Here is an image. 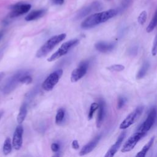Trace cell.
Returning a JSON list of instances; mask_svg holds the SVG:
<instances>
[{
  "label": "cell",
  "instance_id": "2",
  "mask_svg": "<svg viewBox=\"0 0 157 157\" xmlns=\"http://www.w3.org/2000/svg\"><path fill=\"white\" fill-rule=\"evenodd\" d=\"M66 34L62 33L50 38L37 52L36 57L40 58L45 56L55 48V46L63 41L66 38Z\"/></svg>",
  "mask_w": 157,
  "mask_h": 157
},
{
  "label": "cell",
  "instance_id": "30",
  "mask_svg": "<svg viewBox=\"0 0 157 157\" xmlns=\"http://www.w3.org/2000/svg\"><path fill=\"white\" fill-rule=\"evenodd\" d=\"M51 149L53 152H57L59 149V145L58 143H53L51 145Z\"/></svg>",
  "mask_w": 157,
  "mask_h": 157
},
{
  "label": "cell",
  "instance_id": "24",
  "mask_svg": "<svg viewBox=\"0 0 157 157\" xmlns=\"http://www.w3.org/2000/svg\"><path fill=\"white\" fill-rule=\"evenodd\" d=\"M98 107H99V104L96 102H93L91 104L90 110L88 112V120H91L93 118L94 112L98 109Z\"/></svg>",
  "mask_w": 157,
  "mask_h": 157
},
{
  "label": "cell",
  "instance_id": "1",
  "mask_svg": "<svg viewBox=\"0 0 157 157\" xmlns=\"http://www.w3.org/2000/svg\"><path fill=\"white\" fill-rule=\"evenodd\" d=\"M117 13L118 10L116 9H109L106 11L93 13L83 21L81 23V28L85 29L92 28L114 17Z\"/></svg>",
  "mask_w": 157,
  "mask_h": 157
},
{
  "label": "cell",
  "instance_id": "11",
  "mask_svg": "<svg viewBox=\"0 0 157 157\" xmlns=\"http://www.w3.org/2000/svg\"><path fill=\"white\" fill-rule=\"evenodd\" d=\"M23 128L21 125H18L14 131L12 139V145L13 147L18 150L21 148L23 144Z\"/></svg>",
  "mask_w": 157,
  "mask_h": 157
},
{
  "label": "cell",
  "instance_id": "36",
  "mask_svg": "<svg viewBox=\"0 0 157 157\" xmlns=\"http://www.w3.org/2000/svg\"><path fill=\"white\" fill-rule=\"evenodd\" d=\"M0 118H1V115H0Z\"/></svg>",
  "mask_w": 157,
  "mask_h": 157
},
{
  "label": "cell",
  "instance_id": "7",
  "mask_svg": "<svg viewBox=\"0 0 157 157\" xmlns=\"http://www.w3.org/2000/svg\"><path fill=\"white\" fill-rule=\"evenodd\" d=\"M143 112V107L139 106L131 112L120 124V129H125L131 126L139 118Z\"/></svg>",
  "mask_w": 157,
  "mask_h": 157
},
{
  "label": "cell",
  "instance_id": "23",
  "mask_svg": "<svg viewBox=\"0 0 157 157\" xmlns=\"http://www.w3.org/2000/svg\"><path fill=\"white\" fill-rule=\"evenodd\" d=\"M157 26V10H156L155 15L152 19L151 20L149 25L147 27V32L150 33Z\"/></svg>",
  "mask_w": 157,
  "mask_h": 157
},
{
  "label": "cell",
  "instance_id": "12",
  "mask_svg": "<svg viewBox=\"0 0 157 157\" xmlns=\"http://www.w3.org/2000/svg\"><path fill=\"white\" fill-rule=\"evenodd\" d=\"M31 6L29 4H16L12 7V11L10 12V17L11 18H14L21 15L25 14L31 9Z\"/></svg>",
  "mask_w": 157,
  "mask_h": 157
},
{
  "label": "cell",
  "instance_id": "5",
  "mask_svg": "<svg viewBox=\"0 0 157 157\" xmlns=\"http://www.w3.org/2000/svg\"><path fill=\"white\" fill-rule=\"evenodd\" d=\"M146 134L147 132L137 130L136 132L132 134L124 144L121 150V152L126 153L132 150L134 148L136 145L137 144V142Z\"/></svg>",
  "mask_w": 157,
  "mask_h": 157
},
{
  "label": "cell",
  "instance_id": "13",
  "mask_svg": "<svg viewBox=\"0 0 157 157\" xmlns=\"http://www.w3.org/2000/svg\"><path fill=\"white\" fill-rule=\"evenodd\" d=\"M126 136V132L123 131L118 136L117 140H116V142H115V144L113 145H112L111 146V147L109 148V150L107 151L106 154L105 155V157H112L113 156L115 153L117 152V151L118 150L119 148L120 147L124 137Z\"/></svg>",
  "mask_w": 157,
  "mask_h": 157
},
{
  "label": "cell",
  "instance_id": "34",
  "mask_svg": "<svg viewBox=\"0 0 157 157\" xmlns=\"http://www.w3.org/2000/svg\"><path fill=\"white\" fill-rule=\"evenodd\" d=\"M3 35H4V32L2 31H0V40H1Z\"/></svg>",
  "mask_w": 157,
  "mask_h": 157
},
{
  "label": "cell",
  "instance_id": "9",
  "mask_svg": "<svg viewBox=\"0 0 157 157\" xmlns=\"http://www.w3.org/2000/svg\"><path fill=\"white\" fill-rule=\"evenodd\" d=\"M89 66V62L85 61L82 62L78 66L73 70L71 75V81L76 82L81 79L86 73Z\"/></svg>",
  "mask_w": 157,
  "mask_h": 157
},
{
  "label": "cell",
  "instance_id": "22",
  "mask_svg": "<svg viewBox=\"0 0 157 157\" xmlns=\"http://www.w3.org/2000/svg\"><path fill=\"white\" fill-rule=\"evenodd\" d=\"M65 116V111L63 108H60L57 110L55 117V123L57 124H61L64 120Z\"/></svg>",
  "mask_w": 157,
  "mask_h": 157
},
{
  "label": "cell",
  "instance_id": "3",
  "mask_svg": "<svg viewBox=\"0 0 157 157\" xmlns=\"http://www.w3.org/2000/svg\"><path fill=\"white\" fill-rule=\"evenodd\" d=\"M78 43H79V40L77 39H74L63 43L61 45V47L58 48V50L56 52H55L53 54H52L47 59V61L48 62H52L65 55L72 48H74L75 46L78 45Z\"/></svg>",
  "mask_w": 157,
  "mask_h": 157
},
{
  "label": "cell",
  "instance_id": "16",
  "mask_svg": "<svg viewBox=\"0 0 157 157\" xmlns=\"http://www.w3.org/2000/svg\"><path fill=\"white\" fill-rule=\"evenodd\" d=\"M115 46L114 43H109L105 42H99L94 45L96 49L101 53H108L112 51Z\"/></svg>",
  "mask_w": 157,
  "mask_h": 157
},
{
  "label": "cell",
  "instance_id": "10",
  "mask_svg": "<svg viewBox=\"0 0 157 157\" xmlns=\"http://www.w3.org/2000/svg\"><path fill=\"white\" fill-rule=\"evenodd\" d=\"M156 115H157V112H156V108H155V107L152 108L150 110V111L149 112L146 120L139 127L137 130L141 131L143 132H145L147 133V132L151 129V128L153 125V124L156 120Z\"/></svg>",
  "mask_w": 157,
  "mask_h": 157
},
{
  "label": "cell",
  "instance_id": "14",
  "mask_svg": "<svg viewBox=\"0 0 157 157\" xmlns=\"http://www.w3.org/2000/svg\"><path fill=\"white\" fill-rule=\"evenodd\" d=\"M101 136L98 135L96 136L93 139H92L90 142H89L87 144L84 145L81 149L79 153V155L83 156L90 153L96 147V145H98V144L99 143L101 139Z\"/></svg>",
  "mask_w": 157,
  "mask_h": 157
},
{
  "label": "cell",
  "instance_id": "6",
  "mask_svg": "<svg viewBox=\"0 0 157 157\" xmlns=\"http://www.w3.org/2000/svg\"><path fill=\"white\" fill-rule=\"evenodd\" d=\"M28 73L27 71H20L13 74L11 77H10L6 82V83L4 84L2 91L4 93H9L10 91H12L18 85V83L20 82V77Z\"/></svg>",
  "mask_w": 157,
  "mask_h": 157
},
{
  "label": "cell",
  "instance_id": "32",
  "mask_svg": "<svg viewBox=\"0 0 157 157\" xmlns=\"http://www.w3.org/2000/svg\"><path fill=\"white\" fill-rule=\"evenodd\" d=\"M64 2V0H52V2L55 5H61Z\"/></svg>",
  "mask_w": 157,
  "mask_h": 157
},
{
  "label": "cell",
  "instance_id": "15",
  "mask_svg": "<svg viewBox=\"0 0 157 157\" xmlns=\"http://www.w3.org/2000/svg\"><path fill=\"white\" fill-rule=\"evenodd\" d=\"M99 107H98V112L96 119V126L97 128H100L102 125V123L104 120V118L105 116V102L102 99L99 100Z\"/></svg>",
  "mask_w": 157,
  "mask_h": 157
},
{
  "label": "cell",
  "instance_id": "28",
  "mask_svg": "<svg viewBox=\"0 0 157 157\" xmlns=\"http://www.w3.org/2000/svg\"><path fill=\"white\" fill-rule=\"evenodd\" d=\"M126 101V99L123 97H119L118 99V102H117V109H121L123 105H124L125 102Z\"/></svg>",
  "mask_w": 157,
  "mask_h": 157
},
{
  "label": "cell",
  "instance_id": "21",
  "mask_svg": "<svg viewBox=\"0 0 157 157\" xmlns=\"http://www.w3.org/2000/svg\"><path fill=\"white\" fill-rule=\"evenodd\" d=\"M12 143H11V139L10 137H7L6 140H4L3 147H2V151L5 155H7L9 154L12 151Z\"/></svg>",
  "mask_w": 157,
  "mask_h": 157
},
{
  "label": "cell",
  "instance_id": "8",
  "mask_svg": "<svg viewBox=\"0 0 157 157\" xmlns=\"http://www.w3.org/2000/svg\"><path fill=\"white\" fill-rule=\"evenodd\" d=\"M102 9V4L99 1H94L80 9L75 16L76 20L81 19L94 12H98Z\"/></svg>",
  "mask_w": 157,
  "mask_h": 157
},
{
  "label": "cell",
  "instance_id": "4",
  "mask_svg": "<svg viewBox=\"0 0 157 157\" xmlns=\"http://www.w3.org/2000/svg\"><path fill=\"white\" fill-rule=\"evenodd\" d=\"M63 71L61 69L55 71L51 73L43 82L42 88L45 91H51L58 83L60 77L62 76Z\"/></svg>",
  "mask_w": 157,
  "mask_h": 157
},
{
  "label": "cell",
  "instance_id": "35",
  "mask_svg": "<svg viewBox=\"0 0 157 157\" xmlns=\"http://www.w3.org/2000/svg\"><path fill=\"white\" fill-rule=\"evenodd\" d=\"M3 55V49L2 48H1L0 49V58H1L2 55Z\"/></svg>",
  "mask_w": 157,
  "mask_h": 157
},
{
  "label": "cell",
  "instance_id": "19",
  "mask_svg": "<svg viewBox=\"0 0 157 157\" xmlns=\"http://www.w3.org/2000/svg\"><path fill=\"white\" fill-rule=\"evenodd\" d=\"M26 115H27V105L26 103H23L20 108L19 113L17 118V122L19 124L22 123L25 120L26 117Z\"/></svg>",
  "mask_w": 157,
  "mask_h": 157
},
{
  "label": "cell",
  "instance_id": "27",
  "mask_svg": "<svg viewBox=\"0 0 157 157\" xmlns=\"http://www.w3.org/2000/svg\"><path fill=\"white\" fill-rule=\"evenodd\" d=\"M33 80L32 77L28 74H25L23 75L20 78V82L22 83H26V84H29L31 83Z\"/></svg>",
  "mask_w": 157,
  "mask_h": 157
},
{
  "label": "cell",
  "instance_id": "18",
  "mask_svg": "<svg viewBox=\"0 0 157 157\" xmlns=\"http://www.w3.org/2000/svg\"><path fill=\"white\" fill-rule=\"evenodd\" d=\"M155 140V137H152L149 141L143 147V148L141 149L140 151H139L136 155V157H144L145 156L147 153L148 152V151L149 150V149L150 148V147H151L153 142Z\"/></svg>",
  "mask_w": 157,
  "mask_h": 157
},
{
  "label": "cell",
  "instance_id": "29",
  "mask_svg": "<svg viewBox=\"0 0 157 157\" xmlns=\"http://www.w3.org/2000/svg\"><path fill=\"white\" fill-rule=\"evenodd\" d=\"M151 53L153 56H155L157 54V33L154 39V42L153 44V47L151 49Z\"/></svg>",
  "mask_w": 157,
  "mask_h": 157
},
{
  "label": "cell",
  "instance_id": "31",
  "mask_svg": "<svg viewBox=\"0 0 157 157\" xmlns=\"http://www.w3.org/2000/svg\"><path fill=\"white\" fill-rule=\"evenodd\" d=\"M72 146L73 147L74 149H78L79 148V144H78V142L77 140H74L72 142Z\"/></svg>",
  "mask_w": 157,
  "mask_h": 157
},
{
  "label": "cell",
  "instance_id": "20",
  "mask_svg": "<svg viewBox=\"0 0 157 157\" xmlns=\"http://www.w3.org/2000/svg\"><path fill=\"white\" fill-rule=\"evenodd\" d=\"M149 68V63L148 61H145L143 64L140 69L139 70L138 72L136 75V78L137 79H141L143 77H144L148 70Z\"/></svg>",
  "mask_w": 157,
  "mask_h": 157
},
{
  "label": "cell",
  "instance_id": "17",
  "mask_svg": "<svg viewBox=\"0 0 157 157\" xmlns=\"http://www.w3.org/2000/svg\"><path fill=\"white\" fill-rule=\"evenodd\" d=\"M45 13V10L44 9L33 10L27 15V16L25 17V20L29 21L37 20L42 17V16H44Z\"/></svg>",
  "mask_w": 157,
  "mask_h": 157
},
{
  "label": "cell",
  "instance_id": "25",
  "mask_svg": "<svg viewBox=\"0 0 157 157\" xmlns=\"http://www.w3.org/2000/svg\"><path fill=\"white\" fill-rule=\"evenodd\" d=\"M107 69L112 72H120L124 69V66L121 64H113L107 67Z\"/></svg>",
  "mask_w": 157,
  "mask_h": 157
},
{
  "label": "cell",
  "instance_id": "26",
  "mask_svg": "<svg viewBox=\"0 0 157 157\" xmlns=\"http://www.w3.org/2000/svg\"><path fill=\"white\" fill-rule=\"evenodd\" d=\"M147 13L145 10H144L141 12V13L139 14L138 18H137V21L140 25H144L147 20Z\"/></svg>",
  "mask_w": 157,
  "mask_h": 157
},
{
  "label": "cell",
  "instance_id": "33",
  "mask_svg": "<svg viewBox=\"0 0 157 157\" xmlns=\"http://www.w3.org/2000/svg\"><path fill=\"white\" fill-rule=\"evenodd\" d=\"M4 72H0V81L2 80V78L4 77Z\"/></svg>",
  "mask_w": 157,
  "mask_h": 157
}]
</instances>
